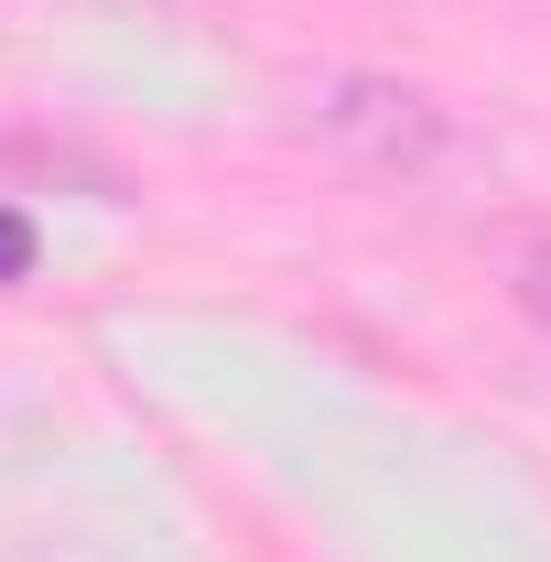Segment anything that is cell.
Returning a JSON list of instances; mask_svg holds the SVG:
<instances>
[{"label":"cell","mask_w":551,"mask_h":562,"mask_svg":"<svg viewBox=\"0 0 551 562\" xmlns=\"http://www.w3.org/2000/svg\"><path fill=\"white\" fill-rule=\"evenodd\" d=\"M22 260H33V227H22V216H0V281L22 271Z\"/></svg>","instance_id":"3"},{"label":"cell","mask_w":551,"mask_h":562,"mask_svg":"<svg viewBox=\"0 0 551 562\" xmlns=\"http://www.w3.org/2000/svg\"><path fill=\"white\" fill-rule=\"evenodd\" d=\"M303 131L336 140L346 162H368V173H432L443 151H454V120L421 98V87H401V76H368V66H325L303 76Z\"/></svg>","instance_id":"1"},{"label":"cell","mask_w":551,"mask_h":562,"mask_svg":"<svg viewBox=\"0 0 551 562\" xmlns=\"http://www.w3.org/2000/svg\"><path fill=\"white\" fill-rule=\"evenodd\" d=\"M508 303H519L530 325H551V227H519V238H508Z\"/></svg>","instance_id":"2"}]
</instances>
